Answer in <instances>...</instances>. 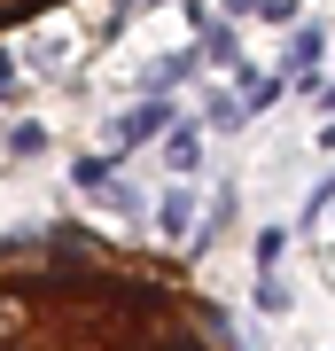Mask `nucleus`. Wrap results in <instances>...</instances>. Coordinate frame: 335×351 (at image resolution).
<instances>
[{
  "label": "nucleus",
  "mask_w": 335,
  "mask_h": 351,
  "mask_svg": "<svg viewBox=\"0 0 335 351\" xmlns=\"http://www.w3.org/2000/svg\"><path fill=\"white\" fill-rule=\"evenodd\" d=\"M0 351H234V336L179 265L55 226L0 250Z\"/></svg>",
  "instance_id": "obj_1"
},
{
  "label": "nucleus",
  "mask_w": 335,
  "mask_h": 351,
  "mask_svg": "<svg viewBox=\"0 0 335 351\" xmlns=\"http://www.w3.org/2000/svg\"><path fill=\"white\" fill-rule=\"evenodd\" d=\"M47 8H62V0H0V32L32 24V16H47Z\"/></svg>",
  "instance_id": "obj_2"
}]
</instances>
